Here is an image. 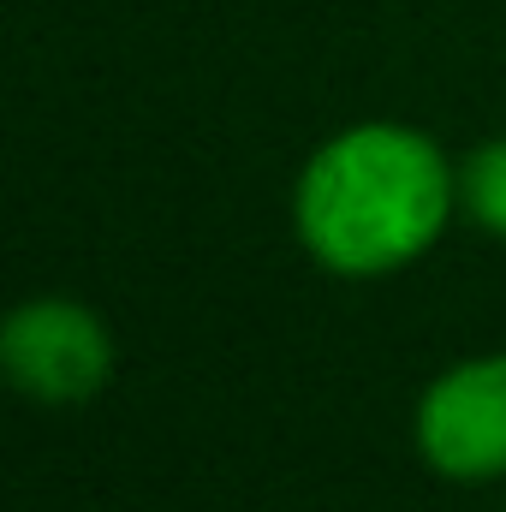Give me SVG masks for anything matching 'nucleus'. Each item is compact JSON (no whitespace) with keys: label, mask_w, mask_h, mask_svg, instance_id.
<instances>
[{"label":"nucleus","mask_w":506,"mask_h":512,"mask_svg":"<svg viewBox=\"0 0 506 512\" xmlns=\"http://www.w3.org/2000/svg\"><path fill=\"white\" fill-rule=\"evenodd\" d=\"M459 203H465L489 233L506 239V137L483 143V149L459 167Z\"/></svg>","instance_id":"20e7f679"},{"label":"nucleus","mask_w":506,"mask_h":512,"mask_svg":"<svg viewBox=\"0 0 506 512\" xmlns=\"http://www.w3.org/2000/svg\"><path fill=\"white\" fill-rule=\"evenodd\" d=\"M459 179L447 155L411 126H352L328 137L298 173V239L334 274H387L423 256Z\"/></svg>","instance_id":"f257e3e1"},{"label":"nucleus","mask_w":506,"mask_h":512,"mask_svg":"<svg viewBox=\"0 0 506 512\" xmlns=\"http://www.w3.org/2000/svg\"><path fill=\"white\" fill-rule=\"evenodd\" d=\"M0 364L42 405H84L114 376V340L78 298H30L0 328Z\"/></svg>","instance_id":"f03ea898"},{"label":"nucleus","mask_w":506,"mask_h":512,"mask_svg":"<svg viewBox=\"0 0 506 512\" xmlns=\"http://www.w3.org/2000/svg\"><path fill=\"white\" fill-rule=\"evenodd\" d=\"M417 453L459 483L506 477V352L429 382L417 399Z\"/></svg>","instance_id":"7ed1b4c3"}]
</instances>
